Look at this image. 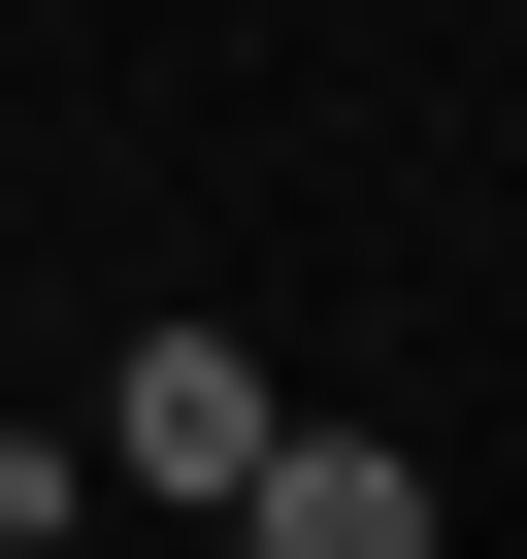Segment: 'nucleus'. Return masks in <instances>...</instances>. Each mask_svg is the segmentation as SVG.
Returning <instances> with one entry per match:
<instances>
[{
    "label": "nucleus",
    "mask_w": 527,
    "mask_h": 559,
    "mask_svg": "<svg viewBox=\"0 0 527 559\" xmlns=\"http://www.w3.org/2000/svg\"><path fill=\"white\" fill-rule=\"evenodd\" d=\"M67 493H99V461H34V428H0V559H34V526H67Z\"/></svg>",
    "instance_id": "nucleus-3"
},
{
    "label": "nucleus",
    "mask_w": 527,
    "mask_h": 559,
    "mask_svg": "<svg viewBox=\"0 0 527 559\" xmlns=\"http://www.w3.org/2000/svg\"><path fill=\"white\" fill-rule=\"evenodd\" d=\"M99 461L231 526V461H264V362H231V330H132V395H99Z\"/></svg>",
    "instance_id": "nucleus-2"
},
{
    "label": "nucleus",
    "mask_w": 527,
    "mask_h": 559,
    "mask_svg": "<svg viewBox=\"0 0 527 559\" xmlns=\"http://www.w3.org/2000/svg\"><path fill=\"white\" fill-rule=\"evenodd\" d=\"M231 526H264V559H429V461H363V428H297V395H264Z\"/></svg>",
    "instance_id": "nucleus-1"
}]
</instances>
